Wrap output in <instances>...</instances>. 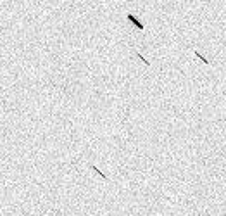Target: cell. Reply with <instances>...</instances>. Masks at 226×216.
<instances>
[{
  "label": "cell",
  "instance_id": "1",
  "mask_svg": "<svg viewBox=\"0 0 226 216\" xmlns=\"http://www.w3.org/2000/svg\"><path fill=\"white\" fill-rule=\"evenodd\" d=\"M126 19H128L130 22H133V24H135V26H136V28H138L140 31H143V29H145L143 22H142V21H140L138 17H135V14H126Z\"/></svg>",
  "mask_w": 226,
  "mask_h": 216
},
{
  "label": "cell",
  "instance_id": "4",
  "mask_svg": "<svg viewBox=\"0 0 226 216\" xmlns=\"http://www.w3.org/2000/svg\"><path fill=\"white\" fill-rule=\"evenodd\" d=\"M135 54H136V55H138V59H140V61H142V62H143V64H145V66H150V62H149V61H147V59H145V57H143V55H142V54H140V52H135Z\"/></svg>",
  "mask_w": 226,
  "mask_h": 216
},
{
  "label": "cell",
  "instance_id": "3",
  "mask_svg": "<svg viewBox=\"0 0 226 216\" xmlns=\"http://www.w3.org/2000/svg\"><path fill=\"white\" fill-rule=\"evenodd\" d=\"M90 168H92V170H93V171H95V173H97V175H98L100 178H102V180H109V178H107V176H105V175H104V173H102V171H100L98 168H97V166H93V164H90Z\"/></svg>",
  "mask_w": 226,
  "mask_h": 216
},
{
  "label": "cell",
  "instance_id": "2",
  "mask_svg": "<svg viewBox=\"0 0 226 216\" xmlns=\"http://www.w3.org/2000/svg\"><path fill=\"white\" fill-rule=\"evenodd\" d=\"M193 55H197V57H199L202 62H206V66H209V64H211V62H209V59H206V55H202L199 50H193Z\"/></svg>",
  "mask_w": 226,
  "mask_h": 216
}]
</instances>
